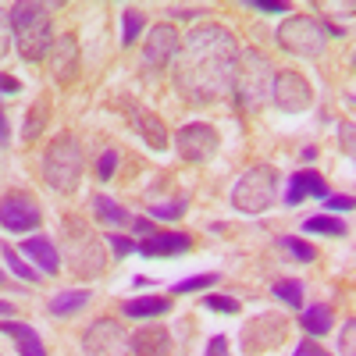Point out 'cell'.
<instances>
[{
    "mask_svg": "<svg viewBox=\"0 0 356 356\" xmlns=\"http://www.w3.org/2000/svg\"><path fill=\"white\" fill-rule=\"evenodd\" d=\"M324 356H328V353H324Z\"/></svg>",
    "mask_w": 356,
    "mask_h": 356,
    "instance_id": "681fc988",
    "label": "cell"
},
{
    "mask_svg": "<svg viewBox=\"0 0 356 356\" xmlns=\"http://www.w3.org/2000/svg\"><path fill=\"white\" fill-rule=\"evenodd\" d=\"M0 317H15V307L8 300H0Z\"/></svg>",
    "mask_w": 356,
    "mask_h": 356,
    "instance_id": "7dc6e473",
    "label": "cell"
},
{
    "mask_svg": "<svg viewBox=\"0 0 356 356\" xmlns=\"http://www.w3.org/2000/svg\"><path fill=\"white\" fill-rule=\"evenodd\" d=\"M328 36H332L328 29H324L317 18H310V15H292V18H285L278 25V47L296 54V57H310V61L324 54Z\"/></svg>",
    "mask_w": 356,
    "mask_h": 356,
    "instance_id": "52a82bcc",
    "label": "cell"
},
{
    "mask_svg": "<svg viewBox=\"0 0 356 356\" xmlns=\"http://www.w3.org/2000/svg\"><path fill=\"white\" fill-rule=\"evenodd\" d=\"M43 125H47V107H36L33 114H25L22 139H25V143H36V139H40V132H43Z\"/></svg>",
    "mask_w": 356,
    "mask_h": 356,
    "instance_id": "1f68e13d",
    "label": "cell"
},
{
    "mask_svg": "<svg viewBox=\"0 0 356 356\" xmlns=\"http://www.w3.org/2000/svg\"><path fill=\"white\" fill-rule=\"evenodd\" d=\"M300 328H303L310 339L328 335V332L335 328V314H332V307H328V303H314V307H307L303 317H300Z\"/></svg>",
    "mask_w": 356,
    "mask_h": 356,
    "instance_id": "7402d4cb",
    "label": "cell"
},
{
    "mask_svg": "<svg viewBox=\"0 0 356 356\" xmlns=\"http://www.w3.org/2000/svg\"><path fill=\"white\" fill-rule=\"evenodd\" d=\"M278 246H282L289 257H296L300 264H314V260H317V250H314L310 243H303L300 235H282V239H278Z\"/></svg>",
    "mask_w": 356,
    "mask_h": 356,
    "instance_id": "4316f807",
    "label": "cell"
},
{
    "mask_svg": "<svg viewBox=\"0 0 356 356\" xmlns=\"http://www.w3.org/2000/svg\"><path fill=\"white\" fill-rule=\"evenodd\" d=\"M342 143H346V154H353V125H342Z\"/></svg>",
    "mask_w": 356,
    "mask_h": 356,
    "instance_id": "f6af8a7d",
    "label": "cell"
},
{
    "mask_svg": "<svg viewBox=\"0 0 356 356\" xmlns=\"http://www.w3.org/2000/svg\"><path fill=\"white\" fill-rule=\"evenodd\" d=\"M178 50H182V36H178V29L171 22L154 25L150 36H146V43H143V65L150 72H161V68H168L178 57Z\"/></svg>",
    "mask_w": 356,
    "mask_h": 356,
    "instance_id": "7c38bea8",
    "label": "cell"
},
{
    "mask_svg": "<svg viewBox=\"0 0 356 356\" xmlns=\"http://www.w3.org/2000/svg\"><path fill=\"white\" fill-rule=\"evenodd\" d=\"M303 232L307 235H332V239H342V235L349 232L342 218H332V214H314L303 221Z\"/></svg>",
    "mask_w": 356,
    "mask_h": 356,
    "instance_id": "cb8c5ba5",
    "label": "cell"
},
{
    "mask_svg": "<svg viewBox=\"0 0 356 356\" xmlns=\"http://www.w3.org/2000/svg\"><path fill=\"white\" fill-rule=\"evenodd\" d=\"M271 100L285 111V114H300L314 104V86L307 82V75L300 72H275V82H271Z\"/></svg>",
    "mask_w": 356,
    "mask_h": 356,
    "instance_id": "8fae6325",
    "label": "cell"
},
{
    "mask_svg": "<svg viewBox=\"0 0 356 356\" xmlns=\"http://www.w3.org/2000/svg\"><path fill=\"white\" fill-rule=\"evenodd\" d=\"M239 43L225 25H200L182 40L175 57V82L189 104H218L235 89Z\"/></svg>",
    "mask_w": 356,
    "mask_h": 356,
    "instance_id": "6da1fadb",
    "label": "cell"
},
{
    "mask_svg": "<svg viewBox=\"0 0 356 356\" xmlns=\"http://www.w3.org/2000/svg\"><path fill=\"white\" fill-rule=\"evenodd\" d=\"M15 43L25 61H43L54 47V18L43 4H15L11 8Z\"/></svg>",
    "mask_w": 356,
    "mask_h": 356,
    "instance_id": "3957f363",
    "label": "cell"
},
{
    "mask_svg": "<svg viewBox=\"0 0 356 356\" xmlns=\"http://www.w3.org/2000/svg\"><path fill=\"white\" fill-rule=\"evenodd\" d=\"M207 356H228V339L225 335H214L207 342Z\"/></svg>",
    "mask_w": 356,
    "mask_h": 356,
    "instance_id": "60d3db41",
    "label": "cell"
},
{
    "mask_svg": "<svg viewBox=\"0 0 356 356\" xmlns=\"http://www.w3.org/2000/svg\"><path fill=\"white\" fill-rule=\"evenodd\" d=\"M61 257L72 267V275L79 278H100L107 267V253H104V239L89 228L82 218L68 214L61 221Z\"/></svg>",
    "mask_w": 356,
    "mask_h": 356,
    "instance_id": "7a4b0ae2",
    "label": "cell"
},
{
    "mask_svg": "<svg viewBox=\"0 0 356 356\" xmlns=\"http://www.w3.org/2000/svg\"><path fill=\"white\" fill-rule=\"evenodd\" d=\"M168 15H175V18H182V22H193V18H196L200 11H196V8H171Z\"/></svg>",
    "mask_w": 356,
    "mask_h": 356,
    "instance_id": "7bdbcfd3",
    "label": "cell"
},
{
    "mask_svg": "<svg viewBox=\"0 0 356 356\" xmlns=\"http://www.w3.org/2000/svg\"><path fill=\"white\" fill-rule=\"evenodd\" d=\"M136 132L146 139V143H150L154 146V150H164V146H168V132H164V122H161V118H154V114H136Z\"/></svg>",
    "mask_w": 356,
    "mask_h": 356,
    "instance_id": "d4e9b609",
    "label": "cell"
},
{
    "mask_svg": "<svg viewBox=\"0 0 356 356\" xmlns=\"http://www.w3.org/2000/svg\"><path fill=\"white\" fill-rule=\"evenodd\" d=\"M0 282H4V271H0Z\"/></svg>",
    "mask_w": 356,
    "mask_h": 356,
    "instance_id": "c3c4849f",
    "label": "cell"
},
{
    "mask_svg": "<svg viewBox=\"0 0 356 356\" xmlns=\"http://www.w3.org/2000/svg\"><path fill=\"white\" fill-rule=\"evenodd\" d=\"M93 218L97 221H104V225H129L132 221V214L125 211L122 203H114L111 196H93Z\"/></svg>",
    "mask_w": 356,
    "mask_h": 356,
    "instance_id": "603a6c76",
    "label": "cell"
},
{
    "mask_svg": "<svg viewBox=\"0 0 356 356\" xmlns=\"http://www.w3.org/2000/svg\"><path fill=\"white\" fill-rule=\"evenodd\" d=\"M292 356H324V349H321V346H314V342L307 339V342L296 346V353H292Z\"/></svg>",
    "mask_w": 356,
    "mask_h": 356,
    "instance_id": "b9f144b4",
    "label": "cell"
},
{
    "mask_svg": "<svg viewBox=\"0 0 356 356\" xmlns=\"http://www.w3.org/2000/svg\"><path fill=\"white\" fill-rule=\"evenodd\" d=\"M11 43H15V29H11V11L0 8V61L11 54Z\"/></svg>",
    "mask_w": 356,
    "mask_h": 356,
    "instance_id": "836d02e7",
    "label": "cell"
},
{
    "mask_svg": "<svg viewBox=\"0 0 356 356\" xmlns=\"http://www.w3.org/2000/svg\"><path fill=\"white\" fill-rule=\"evenodd\" d=\"M186 200H171V203H157V207H150V218H157V221H178V218H186Z\"/></svg>",
    "mask_w": 356,
    "mask_h": 356,
    "instance_id": "4dcf8cb0",
    "label": "cell"
},
{
    "mask_svg": "<svg viewBox=\"0 0 356 356\" xmlns=\"http://www.w3.org/2000/svg\"><path fill=\"white\" fill-rule=\"evenodd\" d=\"M18 93H22V82L0 72V97H18Z\"/></svg>",
    "mask_w": 356,
    "mask_h": 356,
    "instance_id": "f35d334b",
    "label": "cell"
},
{
    "mask_svg": "<svg viewBox=\"0 0 356 356\" xmlns=\"http://www.w3.org/2000/svg\"><path fill=\"white\" fill-rule=\"evenodd\" d=\"M203 307L207 310H218V314H239L243 303L232 300V296H203Z\"/></svg>",
    "mask_w": 356,
    "mask_h": 356,
    "instance_id": "d6a6232c",
    "label": "cell"
},
{
    "mask_svg": "<svg viewBox=\"0 0 356 356\" xmlns=\"http://www.w3.org/2000/svg\"><path fill=\"white\" fill-rule=\"evenodd\" d=\"M278 186H282V175L271 164H257V168L243 171V178L235 182L232 207L239 214H264V211H271V207H275Z\"/></svg>",
    "mask_w": 356,
    "mask_h": 356,
    "instance_id": "5b68a950",
    "label": "cell"
},
{
    "mask_svg": "<svg viewBox=\"0 0 356 356\" xmlns=\"http://www.w3.org/2000/svg\"><path fill=\"white\" fill-rule=\"evenodd\" d=\"M0 253H4V264H8V271H15L22 282H29V285H36L43 275L40 271H33V267H29L25 260H22V253H15L11 246H4V250H0Z\"/></svg>",
    "mask_w": 356,
    "mask_h": 356,
    "instance_id": "f1b7e54d",
    "label": "cell"
},
{
    "mask_svg": "<svg viewBox=\"0 0 356 356\" xmlns=\"http://www.w3.org/2000/svg\"><path fill=\"white\" fill-rule=\"evenodd\" d=\"M143 25H146V15H143V11H136V8L122 11V47H132V43L139 40Z\"/></svg>",
    "mask_w": 356,
    "mask_h": 356,
    "instance_id": "83f0119b",
    "label": "cell"
},
{
    "mask_svg": "<svg viewBox=\"0 0 356 356\" xmlns=\"http://www.w3.org/2000/svg\"><path fill=\"white\" fill-rule=\"evenodd\" d=\"M8 139H11V129H8V118L0 114V146H4Z\"/></svg>",
    "mask_w": 356,
    "mask_h": 356,
    "instance_id": "bcb514c9",
    "label": "cell"
},
{
    "mask_svg": "<svg viewBox=\"0 0 356 356\" xmlns=\"http://www.w3.org/2000/svg\"><path fill=\"white\" fill-rule=\"evenodd\" d=\"M218 271H207V275H193V278H182L175 289H171V296H186V292H203V289H211V285H218Z\"/></svg>",
    "mask_w": 356,
    "mask_h": 356,
    "instance_id": "f546056e",
    "label": "cell"
},
{
    "mask_svg": "<svg viewBox=\"0 0 356 356\" xmlns=\"http://www.w3.org/2000/svg\"><path fill=\"white\" fill-rule=\"evenodd\" d=\"M289 335V324L285 317L278 314H260L257 321H250L246 328H243V349L246 353H271L285 342Z\"/></svg>",
    "mask_w": 356,
    "mask_h": 356,
    "instance_id": "4fadbf2b",
    "label": "cell"
},
{
    "mask_svg": "<svg viewBox=\"0 0 356 356\" xmlns=\"http://www.w3.org/2000/svg\"><path fill=\"white\" fill-rule=\"evenodd\" d=\"M339 353L342 356H353V321H346V328L339 335Z\"/></svg>",
    "mask_w": 356,
    "mask_h": 356,
    "instance_id": "ab89813d",
    "label": "cell"
},
{
    "mask_svg": "<svg viewBox=\"0 0 356 356\" xmlns=\"http://www.w3.org/2000/svg\"><path fill=\"white\" fill-rule=\"evenodd\" d=\"M107 250L114 253V260H122V257H129V253H136V243L129 239V235H107Z\"/></svg>",
    "mask_w": 356,
    "mask_h": 356,
    "instance_id": "e575fe53",
    "label": "cell"
},
{
    "mask_svg": "<svg viewBox=\"0 0 356 356\" xmlns=\"http://www.w3.org/2000/svg\"><path fill=\"white\" fill-rule=\"evenodd\" d=\"M0 332L18 346V356H47V346L40 342V335L29 328V324L11 321V317H0Z\"/></svg>",
    "mask_w": 356,
    "mask_h": 356,
    "instance_id": "ac0fdd59",
    "label": "cell"
},
{
    "mask_svg": "<svg viewBox=\"0 0 356 356\" xmlns=\"http://www.w3.org/2000/svg\"><path fill=\"white\" fill-rule=\"evenodd\" d=\"M271 82H275V65L271 57L260 50H246L239 54V75H235V100L246 111H257L264 104V97H271Z\"/></svg>",
    "mask_w": 356,
    "mask_h": 356,
    "instance_id": "8992f818",
    "label": "cell"
},
{
    "mask_svg": "<svg viewBox=\"0 0 356 356\" xmlns=\"http://www.w3.org/2000/svg\"><path fill=\"white\" fill-rule=\"evenodd\" d=\"M246 8L250 11H260V15H289V8L278 4V0H250Z\"/></svg>",
    "mask_w": 356,
    "mask_h": 356,
    "instance_id": "8d00e7d4",
    "label": "cell"
},
{
    "mask_svg": "<svg viewBox=\"0 0 356 356\" xmlns=\"http://www.w3.org/2000/svg\"><path fill=\"white\" fill-rule=\"evenodd\" d=\"M82 178V146L75 136H57L43 150V182L54 193H75Z\"/></svg>",
    "mask_w": 356,
    "mask_h": 356,
    "instance_id": "277c9868",
    "label": "cell"
},
{
    "mask_svg": "<svg viewBox=\"0 0 356 356\" xmlns=\"http://www.w3.org/2000/svg\"><path fill=\"white\" fill-rule=\"evenodd\" d=\"M324 207H328V211H335V214H339V211L346 214V211H353V196H346V193H342V196H324Z\"/></svg>",
    "mask_w": 356,
    "mask_h": 356,
    "instance_id": "74e56055",
    "label": "cell"
},
{
    "mask_svg": "<svg viewBox=\"0 0 356 356\" xmlns=\"http://www.w3.org/2000/svg\"><path fill=\"white\" fill-rule=\"evenodd\" d=\"M22 257H29L33 264H40V275H57L61 271V253L47 239V235H29L22 243Z\"/></svg>",
    "mask_w": 356,
    "mask_h": 356,
    "instance_id": "e0dca14e",
    "label": "cell"
},
{
    "mask_svg": "<svg viewBox=\"0 0 356 356\" xmlns=\"http://www.w3.org/2000/svg\"><path fill=\"white\" fill-rule=\"evenodd\" d=\"M324 200L328 196V182L317 175V171H296L289 175V186H285V207H300L303 200Z\"/></svg>",
    "mask_w": 356,
    "mask_h": 356,
    "instance_id": "2e32d148",
    "label": "cell"
},
{
    "mask_svg": "<svg viewBox=\"0 0 356 356\" xmlns=\"http://www.w3.org/2000/svg\"><path fill=\"white\" fill-rule=\"evenodd\" d=\"M89 303H93V292H89V289H61L57 296H50L47 314H50V317H75V314L86 310Z\"/></svg>",
    "mask_w": 356,
    "mask_h": 356,
    "instance_id": "d6986e66",
    "label": "cell"
},
{
    "mask_svg": "<svg viewBox=\"0 0 356 356\" xmlns=\"http://www.w3.org/2000/svg\"><path fill=\"white\" fill-rule=\"evenodd\" d=\"M189 250H193V235H186V232H154L143 243H136V253H143V257H178Z\"/></svg>",
    "mask_w": 356,
    "mask_h": 356,
    "instance_id": "9a60e30c",
    "label": "cell"
},
{
    "mask_svg": "<svg viewBox=\"0 0 356 356\" xmlns=\"http://www.w3.org/2000/svg\"><path fill=\"white\" fill-rule=\"evenodd\" d=\"M114 171H118V150L100 154V161H97V178H100V182H111Z\"/></svg>",
    "mask_w": 356,
    "mask_h": 356,
    "instance_id": "d590c367",
    "label": "cell"
},
{
    "mask_svg": "<svg viewBox=\"0 0 356 356\" xmlns=\"http://www.w3.org/2000/svg\"><path fill=\"white\" fill-rule=\"evenodd\" d=\"M175 307L171 296H139V300H125L122 314L132 321H150V317H164Z\"/></svg>",
    "mask_w": 356,
    "mask_h": 356,
    "instance_id": "44dd1931",
    "label": "cell"
},
{
    "mask_svg": "<svg viewBox=\"0 0 356 356\" xmlns=\"http://www.w3.org/2000/svg\"><path fill=\"white\" fill-rule=\"evenodd\" d=\"M132 228H136V232L143 235V239H146V235H154V225L146 221V218H136V221H132Z\"/></svg>",
    "mask_w": 356,
    "mask_h": 356,
    "instance_id": "ee69618b",
    "label": "cell"
},
{
    "mask_svg": "<svg viewBox=\"0 0 356 356\" xmlns=\"http://www.w3.org/2000/svg\"><path fill=\"white\" fill-rule=\"evenodd\" d=\"M43 225V207L36 196L29 193H8L0 196V228L15 232V235H29Z\"/></svg>",
    "mask_w": 356,
    "mask_h": 356,
    "instance_id": "9c48e42d",
    "label": "cell"
},
{
    "mask_svg": "<svg viewBox=\"0 0 356 356\" xmlns=\"http://www.w3.org/2000/svg\"><path fill=\"white\" fill-rule=\"evenodd\" d=\"M79 57H82V50H79V40L72 33L57 36L54 47H50V72H54V79L57 82H72L79 75Z\"/></svg>",
    "mask_w": 356,
    "mask_h": 356,
    "instance_id": "5bb4252c",
    "label": "cell"
},
{
    "mask_svg": "<svg viewBox=\"0 0 356 356\" xmlns=\"http://www.w3.org/2000/svg\"><path fill=\"white\" fill-rule=\"evenodd\" d=\"M271 296H275L278 303H285V307H292V310H300V307H303V282H296V278L275 282Z\"/></svg>",
    "mask_w": 356,
    "mask_h": 356,
    "instance_id": "484cf974",
    "label": "cell"
},
{
    "mask_svg": "<svg viewBox=\"0 0 356 356\" xmlns=\"http://www.w3.org/2000/svg\"><path fill=\"white\" fill-rule=\"evenodd\" d=\"M175 150L189 164H207L211 157H218L221 136H218L214 125H207V122H189V125H182L175 132Z\"/></svg>",
    "mask_w": 356,
    "mask_h": 356,
    "instance_id": "ba28073f",
    "label": "cell"
},
{
    "mask_svg": "<svg viewBox=\"0 0 356 356\" xmlns=\"http://www.w3.org/2000/svg\"><path fill=\"white\" fill-rule=\"evenodd\" d=\"M136 356H168L171 353V332L168 328H139L132 339Z\"/></svg>",
    "mask_w": 356,
    "mask_h": 356,
    "instance_id": "ffe728a7",
    "label": "cell"
},
{
    "mask_svg": "<svg viewBox=\"0 0 356 356\" xmlns=\"http://www.w3.org/2000/svg\"><path fill=\"white\" fill-rule=\"evenodd\" d=\"M82 349L86 356H129L132 353V342L125 335V328L111 317H100L86 328L82 335Z\"/></svg>",
    "mask_w": 356,
    "mask_h": 356,
    "instance_id": "30bf717a",
    "label": "cell"
}]
</instances>
